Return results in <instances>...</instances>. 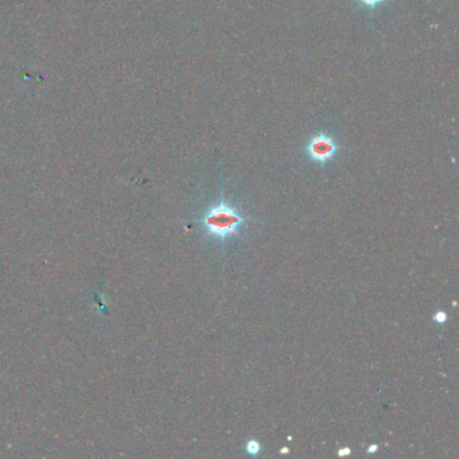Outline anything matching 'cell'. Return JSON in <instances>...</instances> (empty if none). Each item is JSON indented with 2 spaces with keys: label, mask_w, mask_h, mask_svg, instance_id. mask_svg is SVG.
Wrapping results in <instances>:
<instances>
[{
  "label": "cell",
  "mask_w": 459,
  "mask_h": 459,
  "mask_svg": "<svg viewBox=\"0 0 459 459\" xmlns=\"http://www.w3.org/2000/svg\"><path fill=\"white\" fill-rule=\"evenodd\" d=\"M351 454V450L349 447H344L341 450H338V456L340 457H349Z\"/></svg>",
  "instance_id": "obj_6"
},
{
  "label": "cell",
  "mask_w": 459,
  "mask_h": 459,
  "mask_svg": "<svg viewBox=\"0 0 459 459\" xmlns=\"http://www.w3.org/2000/svg\"><path fill=\"white\" fill-rule=\"evenodd\" d=\"M354 1L360 8L368 11V12H375V11H378V8L388 4L391 0H354Z\"/></svg>",
  "instance_id": "obj_3"
},
{
  "label": "cell",
  "mask_w": 459,
  "mask_h": 459,
  "mask_svg": "<svg viewBox=\"0 0 459 459\" xmlns=\"http://www.w3.org/2000/svg\"><path fill=\"white\" fill-rule=\"evenodd\" d=\"M249 221L251 217L242 215L240 211L225 201L222 195L217 205L206 209L198 219V224L202 226L208 237L225 244L228 240L240 236L249 225Z\"/></svg>",
  "instance_id": "obj_1"
},
{
  "label": "cell",
  "mask_w": 459,
  "mask_h": 459,
  "mask_svg": "<svg viewBox=\"0 0 459 459\" xmlns=\"http://www.w3.org/2000/svg\"><path fill=\"white\" fill-rule=\"evenodd\" d=\"M378 450V445H371L369 447H368V450H367V453L368 454H372V453H376Z\"/></svg>",
  "instance_id": "obj_7"
},
{
  "label": "cell",
  "mask_w": 459,
  "mask_h": 459,
  "mask_svg": "<svg viewBox=\"0 0 459 459\" xmlns=\"http://www.w3.org/2000/svg\"><path fill=\"white\" fill-rule=\"evenodd\" d=\"M432 320H433V322H435V324H445L446 322H447V320H449V315H447V313H446V311H443V310H439L438 313H435V314H433Z\"/></svg>",
  "instance_id": "obj_5"
},
{
  "label": "cell",
  "mask_w": 459,
  "mask_h": 459,
  "mask_svg": "<svg viewBox=\"0 0 459 459\" xmlns=\"http://www.w3.org/2000/svg\"><path fill=\"white\" fill-rule=\"evenodd\" d=\"M340 150L341 147L335 137L326 131L315 133L304 146V154L307 159L318 166H324L334 161Z\"/></svg>",
  "instance_id": "obj_2"
},
{
  "label": "cell",
  "mask_w": 459,
  "mask_h": 459,
  "mask_svg": "<svg viewBox=\"0 0 459 459\" xmlns=\"http://www.w3.org/2000/svg\"><path fill=\"white\" fill-rule=\"evenodd\" d=\"M245 451H246L249 456H252V457L259 456L260 451H262V446H260L259 440H256V439H249V440L246 442V445H245Z\"/></svg>",
  "instance_id": "obj_4"
},
{
  "label": "cell",
  "mask_w": 459,
  "mask_h": 459,
  "mask_svg": "<svg viewBox=\"0 0 459 459\" xmlns=\"http://www.w3.org/2000/svg\"><path fill=\"white\" fill-rule=\"evenodd\" d=\"M282 453H283V454H284V453H289V449H287V450H286V447H284V449H283V450H282Z\"/></svg>",
  "instance_id": "obj_8"
}]
</instances>
